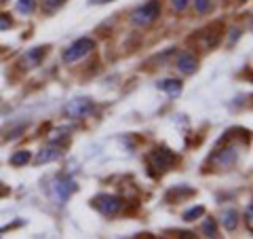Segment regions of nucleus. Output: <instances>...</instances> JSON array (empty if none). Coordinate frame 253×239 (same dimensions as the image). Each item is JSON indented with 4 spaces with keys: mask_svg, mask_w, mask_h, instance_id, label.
Returning <instances> with one entry per match:
<instances>
[{
    "mask_svg": "<svg viewBox=\"0 0 253 239\" xmlns=\"http://www.w3.org/2000/svg\"><path fill=\"white\" fill-rule=\"evenodd\" d=\"M158 15H161V2L158 0H150L144 6L133 11L131 21L137 23V26H150V23H154L158 19Z\"/></svg>",
    "mask_w": 253,
    "mask_h": 239,
    "instance_id": "1",
    "label": "nucleus"
},
{
    "mask_svg": "<svg viewBox=\"0 0 253 239\" xmlns=\"http://www.w3.org/2000/svg\"><path fill=\"white\" fill-rule=\"evenodd\" d=\"M61 4H63V0H42V9L46 13H53L55 9H59Z\"/></svg>",
    "mask_w": 253,
    "mask_h": 239,
    "instance_id": "16",
    "label": "nucleus"
},
{
    "mask_svg": "<svg viewBox=\"0 0 253 239\" xmlns=\"http://www.w3.org/2000/svg\"><path fill=\"white\" fill-rule=\"evenodd\" d=\"M28 161H30V153H28V150H17V153L11 157V165H15V167L26 165Z\"/></svg>",
    "mask_w": 253,
    "mask_h": 239,
    "instance_id": "12",
    "label": "nucleus"
},
{
    "mask_svg": "<svg viewBox=\"0 0 253 239\" xmlns=\"http://www.w3.org/2000/svg\"><path fill=\"white\" fill-rule=\"evenodd\" d=\"M2 2H4V0H2Z\"/></svg>",
    "mask_w": 253,
    "mask_h": 239,
    "instance_id": "22",
    "label": "nucleus"
},
{
    "mask_svg": "<svg viewBox=\"0 0 253 239\" xmlns=\"http://www.w3.org/2000/svg\"><path fill=\"white\" fill-rule=\"evenodd\" d=\"M245 220H247V227L251 231V227H253V205L251 203L247 205V212H245Z\"/></svg>",
    "mask_w": 253,
    "mask_h": 239,
    "instance_id": "19",
    "label": "nucleus"
},
{
    "mask_svg": "<svg viewBox=\"0 0 253 239\" xmlns=\"http://www.w3.org/2000/svg\"><path fill=\"white\" fill-rule=\"evenodd\" d=\"M150 163H152V167H156V170H167V167H171L173 163H175V155L171 153L169 148H156L152 155H150Z\"/></svg>",
    "mask_w": 253,
    "mask_h": 239,
    "instance_id": "6",
    "label": "nucleus"
},
{
    "mask_svg": "<svg viewBox=\"0 0 253 239\" xmlns=\"http://www.w3.org/2000/svg\"><path fill=\"white\" fill-rule=\"evenodd\" d=\"M95 49V41L91 38H78L76 43H72L63 51V61L66 63H76L78 60H83L86 53H91Z\"/></svg>",
    "mask_w": 253,
    "mask_h": 239,
    "instance_id": "2",
    "label": "nucleus"
},
{
    "mask_svg": "<svg viewBox=\"0 0 253 239\" xmlns=\"http://www.w3.org/2000/svg\"><path fill=\"white\" fill-rule=\"evenodd\" d=\"M11 17L6 13H0V30H9L11 28Z\"/></svg>",
    "mask_w": 253,
    "mask_h": 239,
    "instance_id": "18",
    "label": "nucleus"
},
{
    "mask_svg": "<svg viewBox=\"0 0 253 239\" xmlns=\"http://www.w3.org/2000/svg\"><path fill=\"white\" fill-rule=\"evenodd\" d=\"M93 110H95V106H93L91 100L78 98V100L68 102V106H66L63 113H66V117H70V119H84V117H89Z\"/></svg>",
    "mask_w": 253,
    "mask_h": 239,
    "instance_id": "5",
    "label": "nucleus"
},
{
    "mask_svg": "<svg viewBox=\"0 0 253 239\" xmlns=\"http://www.w3.org/2000/svg\"><path fill=\"white\" fill-rule=\"evenodd\" d=\"M221 225H224L228 231H234L236 225H239V214H236L234 210H228L224 216H221Z\"/></svg>",
    "mask_w": 253,
    "mask_h": 239,
    "instance_id": "11",
    "label": "nucleus"
},
{
    "mask_svg": "<svg viewBox=\"0 0 253 239\" xmlns=\"http://www.w3.org/2000/svg\"><path fill=\"white\" fill-rule=\"evenodd\" d=\"M203 233L207 235V237H217V222L213 220V218L207 220V222L203 225Z\"/></svg>",
    "mask_w": 253,
    "mask_h": 239,
    "instance_id": "15",
    "label": "nucleus"
},
{
    "mask_svg": "<svg viewBox=\"0 0 253 239\" xmlns=\"http://www.w3.org/2000/svg\"><path fill=\"white\" fill-rule=\"evenodd\" d=\"M61 157V150H59V146H46V148H42L41 153L36 155V159L34 161L41 165V163H49V161H55V159H59Z\"/></svg>",
    "mask_w": 253,
    "mask_h": 239,
    "instance_id": "9",
    "label": "nucleus"
},
{
    "mask_svg": "<svg viewBox=\"0 0 253 239\" xmlns=\"http://www.w3.org/2000/svg\"><path fill=\"white\" fill-rule=\"evenodd\" d=\"M196 66H199V61H196V58L192 53H179L177 55V68L184 74H192L196 70Z\"/></svg>",
    "mask_w": 253,
    "mask_h": 239,
    "instance_id": "7",
    "label": "nucleus"
},
{
    "mask_svg": "<svg viewBox=\"0 0 253 239\" xmlns=\"http://www.w3.org/2000/svg\"><path fill=\"white\" fill-rule=\"evenodd\" d=\"M97 2H106V0H97Z\"/></svg>",
    "mask_w": 253,
    "mask_h": 239,
    "instance_id": "21",
    "label": "nucleus"
},
{
    "mask_svg": "<svg viewBox=\"0 0 253 239\" xmlns=\"http://www.w3.org/2000/svg\"><path fill=\"white\" fill-rule=\"evenodd\" d=\"M158 89L169 93L171 98H175V95L181 93V81H177V78H165V81L158 83Z\"/></svg>",
    "mask_w": 253,
    "mask_h": 239,
    "instance_id": "10",
    "label": "nucleus"
},
{
    "mask_svg": "<svg viewBox=\"0 0 253 239\" xmlns=\"http://www.w3.org/2000/svg\"><path fill=\"white\" fill-rule=\"evenodd\" d=\"M188 2H190V0H171V4L175 6L177 11H184L186 6H188Z\"/></svg>",
    "mask_w": 253,
    "mask_h": 239,
    "instance_id": "20",
    "label": "nucleus"
},
{
    "mask_svg": "<svg viewBox=\"0 0 253 239\" xmlns=\"http://www.w3.org/2000/svg\"><path fill=\"white\" fill-rule=\"evenodd\" d=\"M74 190H76V182L72 178H68V176H59L51 184V195L57 203H63L66 199H70V195H72Z\"/></svg>",
    "mask_w": 253,
    "mask_h": 239,
    "instance_id": "3",
    "label": "nucleus"
},
{
    "mask_svg": "<svg viewBox=\"0 0 253 239\" xmlns=\"http://www.w3.org/2000/svg\"><path fill=\"white\" fill-rule=\"evenodd\" d=\"M42 58H44V49L42 47H36V49H30L26 55H23L21 63L26 68H34V66H38V63L42 61Z\"/></svg>",
    "mask_w": 253,
    "mask_h": 239,
    "instance_id": "8",
    "label": "nucleus"
},
{
    "mask_svg": "<svg viewBox=\"0 0 253 239\" xmlns=\"http://www.w3.org/2000/svg\"><path fill=\"white\" fill-rule=\"evenodd\" d=\"M93 203H95V208L104 214V216H116V214L121 212V208H123L121 197H116V195H97Z\"/></svg>",
    "mask_w": 253,
    "mask_h": 239,
    "instance_id": "4",
    "label": "nucleus"
},
{
    "mask_svg": "<svg viewBox=\"0 0 253 239\" xmlns=\"http://www.w3.org/2000/svg\"><path fill=\"white\" fill-rule=\"evenodd\" d=\"M194 6L201 15H205V13L211 11V0H194Z\"/></svg>",
    "mask_w": 253,
    "mask_h": 239,
    "instance_id": "17",
    "label": "nucleus"
},
{
    "mask_svg": "<svg viewBox=\"0 0 253 239\" xmlns=\"http://www.w3.org/2000/svg\"><path fill=\"white\" fill-rule=\"evenodd\" d=\"M34 9H36V2H34V0H19V2H17V11H19V13L30 15V13H34Z\"/></svg>",
    "mask_w": 253,
    "mask_h": 239,
    "instance_id": "14",
    "label": "nucleus"
},
{
    "mask_svg": "<svg viewBox=\"0 0 253 239\" xmlns=\"http://www.w3.org/2000/svg\"><path fill=\"white\" fill-rule=\"evenodd\" d=\"M203 214H205V208H203V205H196V208H190L188 212H184V216H181V218H184L186 222H192L199 216H203Z\"/></svg>",
    "mask_w": 253,
    "mask_h": 239,
    "instance_id": "13",
    "label": "nucleus"
}]
</instances>
